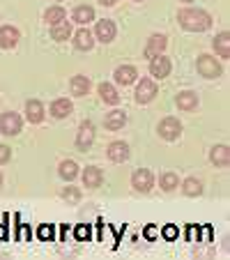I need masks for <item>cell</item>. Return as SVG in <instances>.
<instances>
[{"mask_svg":"<svg viewBox=\"0 0 230 260\" xmlns=\"http://www.w3.org/2000/svg\"><path fill=\"white\" fill-rule=\"evenodd\" d=\"M177 21H180L186 30H191V32H203V30H207L212 25V16L207 14L205 10H196V7L182 10L180 14H177Z\"/></svg>","mask_w":230,"mask_h":260,"instance_id":"obj_1","label":"cell"},{"mask_svg":"<svg viewBox=\"0 0 230 260\" xmlns=\"http://www.w3.org/2000/svg\"><path fill=\"white\" fill-rule=\"evenodd\" d=\"M198 72L205 79H216V76H221V64L212 55H201L198 58Z\"/></svg>","mask_w":230,"mask_h":260,"instance_id":"obj_2","label":"cell"},{"mask_svg":"<svg viewBox=\"0 0 230 260\" xmlns=\"http://www.w3.org/2000/svg\"><path fill=\"white\" fill-rule=\"evenodd\" d=\"M21 127H23V122H21V118L16 113H3V118H0V132L5 134V136H16V134L21 132Z\"/></svg>","mask_w":230,"mask_h":260,"instance_id":"obj_3","label":"cell"},{"mask_svg":"<svg viewBox=\"0 0 230 260\" xmlns=\"http://www.w3.org/2000/svg\"><path fill=\"white\" fill-rule=\"evenodd\" d=\"M159 134H161V138H166V141H175L177 136L182 134V124L177 118H166L159 122Z\"/></svg>","mask_w":230,"mask_h":260,"instance_id":"obj_4","label":"cell"},{"mask_svg":"<svg viewBox=\"0 0 230 260\" xmlns=\"http://www.w3.org/2000/svg\"><path fill=\"white\" fill-rule=\"evenodd\" d=\"M150 74L154 79H166L168 74H171V60L163 58V55L150 58Z\"/></svg>","mask_w":230,"mask_h":260,"instance_id":"obj_5","label":"cell"},{"mask_svg":"<svg viewBox=\"0 0 230 260\" xmlns=\"http://www.w3.org/2000/svg\"><path fill=\"white\" fill-rule=\"evenodd\" d=\"M154 97H157V85H154V81L143 79L141 83H138V88H136V102L138 104H147V102H152Z\"/></svg>","mask_w":230,"mask_h":260,"instance_id":"obj_6","label":"cell"},{"mask_svg":"<svg viewBox=\"0 0 230 260\" xmlns=\"http://www.w3.org/2000/svg\"><path fill=\"white\" fill-rule=\"evenodd\" d=\"M132 187L136 189V191L147 193L152 189V173L147 171V168H138V171L132 175Z\"/></svg>","mask_w":230,"mask_h":260,"instance_id":"obj_7","label":"cell"},{"mask_svg":"<svg viewBox=\"0 0 230 260\" xmlns=\"http://www.w3.org/2000/svg\"><path fill=\"white\" fill-rule=\"evenodd\" d=\"M94 35H97V40L104 42V44H108V42L115 40V23L108 19L104 21H97V28H94Z\"/></svg>","mask_w":230,"mask_h":260,"instance_id":"obj_8","label":"cell"},{"mask_svg":"<svg viewBox=\"0 0 230 260\" xmlns=\"http://www.w3.org/2000/svg\"><path fill=\"white\" fill-rule=\"evenodd\" d=\"M92 141H94V124L90 122V120H85V122H81V127H79L76 145H79L81 150H85V147H88Z\"/></svg>","mask_w":230,"mask_h":260,"instance_id":"obj_9","label":"cell"},{"mask_svg":"<svg viewBox=\"0 0 230 260\" xmlns=\"http://www.w3.org/2000/svg\"><path fill=\"white\" fill-rule=\"evenodd\" d=\"M19 44V30L14 25H3L0 28V46L3 49H14Z\"/></svg>","mask_w":230,"mask_h":260,"instance_id":"obj_10","label":"cell"},{"mask_svg":"<svg viewBox=\"0 0 230 260\" xmlns=\"http://www.w3.org/2000/svg\"><path fill=\"white\" fill-rule=\"evenodd\" d=\"M108 159H111V161H115V164L127 161V159H129V145H127V143H122V141L111 143V145H108Z\"/></svg>","mask_w":230,"mask_h":260,"instance_id":"obj_11","label":"cell"},{"mask_svg":"<svg viewBox=\"0 0 230 260\" xmlns=\"http://www.w3.org/2000/svg\"><path fill=\"white\" fill-rule=\"evenodd\" d=\"M210 161L214 164V166H219V168L228 166V161H230L228 145H214V147H212V150H210Z\"/></svg>","mask_w":230,"mask_h":260,"instance_id":"obj_12","label":"cell"},{"mask_svg":"<svg viewBox=\"0 0 230 260\" xmlns=\"http://www.w3.org/2000/svg\"><path fill=\"white\" fill-rule=\"evenodd\" d=\"M136 76H138V72L132 64H122V67L115 69V83H120V85H132L136 81Z\"/></svg>","mask_w":230,"mask_h":260,"instance_id":"obj_13","label":"cell"},{"mask_svg":"<svg viewBox=\"0 0 230 260\" xmlns=\"http://www.w3.org/2000/svg\"><path fill=\"white\" fill-rule=\"evenodd\" d=\"M166 37L163 35H152L150 37V42H147V46H145V55L147 58H154V55H161L163 53V49H166Z\"/></svg>","mask_w":230,"mask_h":260,"instance_id":"obj_14","label":"cell"},{"mask_svg":"<svg viewBox=\"0 0 230 260\" xmlns=\"http://www.w3.org/2000/svg\"><path fill=\"white\" fill-rule=\"evenodd\" d=\"M25 118H28L32 124H37V122L44 120V106H42L40 99H32V102L25 104Z\"/></svg>","mask_w":230,"mask_h":260,"instance_id":"obj_15","label":"cell"},{"mask_svg":"<svg viewBox=\"0 0 230 260\" xmlns=\"http://www.w3.org/2000/svg\"><path fill=\"white\" fill-rule=\"evenodd\" d=\"M92 44H94V37H92V32H90L88 28H81L79 32H74V46H76V49L90 51L92 49Z\"/></svg>","mask_w":230,"mask_h":260,"instance_id":"obj_16","label":"cell"},{"mask_svg":"<svg viewBox=\"0 0 230 260\" xmlns=\"http://www.w3.org/2000/svg\"><path fill=\"white\" fill-rule=\"evenodd\" d=\"M102 180H104V173L99 171V168H94V166H88L83 171V184L88 189H97V187H102Z\"/></svg>","mask_w":230,"mask_h":260,"instance_id":"obj_17","label":"cell"},{"mask_svg":"<svg viewBox=\"0 0 230 260\" xmlns=\"http://www.w3.org/2000/svg\"><path fill=\"white\" fill-rule=\"evenodd\" d=\"M124 122H127V113H124V111H111V113L106 115V120H104L106 129H111V132H118V129H122Z\"/></svg>","mask_w":230,"mask_h":260,"instance_id":"obj_18","label":"cell"},{"mask_svg":"<svg viewBox=\"0 0 230 260\" xmlns=\"http://www.w3.org/2000/svg\"><path fill=\"white\" fill-rule=\"evenodd\" d=\"M175 104L182 108V111H193V108L198 106V94L191 92V90H186V92H180L175 99Z\"/></svg>","mask_w":230,"mask_h":260,"instance_id":"obj_19","label":"cell"},{"mask_svg":"<svg viewBox=\"0 0 230 260\" xmlns=\"http://www.w3.org/2000/svg\"><path fill=\"white\" fill-rule=\"evenodd\" d=\"M74 111V106H72V102H69V99H55L53 104H51V115H53V118H67L69 113H72Z\"/></svg>","mask_w":230,"mask_h":260,"instance_id":"obj_20","label":"cell"},{"mask_svg":"<svg viewBox=\"0 0 230 260\" xmlns=\"http://www.w3.org/2000/svg\"><path fill=\"white\" fill-rule=\"evenodd\" d=\"M69 88H72V94H76V97H85V94L90 92V79L88 76H74L72 83H69Z\"/></svg>","mask_w":230,"mask_h":260,"instance_id":"obj_21","label":"cell"},{"mask_svg":"<svg viewBox=\"0 0 230 260\" xmlns=\"http://www.w3.org/2000/svg\"><path fill=\"white\" fill-rule=\"evenodd\" d=\"M214 51H216V55H219V58H230V35L228 32L216 35Z\"/></svg>","mask_w":230,"mask_h":260,"instance_id":"obj_22","label":"cell"},{"mask_svg":"<svg viewBox=\"0 0 230 260\" xmlns=\"http://www.w3.org/2000/svg\"><path fill=\"white\" fill-rule=\"evenodd\" d=\"M51 37H53L55 42H64L72 37V25L67 23V21H60V23H55L53 28H51Z\"/></svg>","mask_w":230,"mask_h":260,"instance_id":"obj_23","label":"cell"},{"mask_svg":"<svg viewBox=\"0 0 230 260\" xmlns=\"http://www.w3.org/2000/svg\"><path fill=\"white\" fill-rule=\"evenodd\" d=\"M92 19H94V10L90 5H81V7L74 10V21H76V23L85 25V23H90Z\"/></svg>","mask_w":230,"mask_h":260,"instance_id":"obj_24","label":"cell"},{"mask_svg":"<svg viewBox=\"0 0 230 260\" xmlns=\"http://www.w3.org/2000/svg\"><path fill=\"white\" fill-rule=\"evenodd\" d=\"M182 191L186 193V196H201L203 193V182L201 180H196V177H186L184 180V184H182Z\"/></svg>","mask_w":230,"mask_h":260,"instance_id":"obj_25","label":"cell"},{"mask_svg":"<svg viewBox=\"0 0 230 260\" xmlns=\"http://www.w3.org/2000/svg\"><path fill=\"white\" fill-rule=\"evenodd\" d=\"M99 97H102L106 104H118L120 102L118 90L113 88L111 83H102V85H99Z\"/></svg>","mask_w":230,"mask_h":260,"instance_id":"obj_26","label":"cell"},{"mask_svg":"<svg viewBox=\"0 0 230 260\" xmlns=\"http://www.w3.org/2000/svg\"><path fill=\"white\" fill-rule=\"evenodd\" d=\"M60 175H62L64 180L72 182L74 177L79 175V166H76L74 161H62V164H60Z\"/></svg>","mask_w":230,"mask_h":260,"instance_id":"obj_27","label":"cell"},{"mask_svg":"<svg viewBox=\"0 0 230 260\" xmlns=\"http://www.w3.org/2000/svg\"><path fill=\"white\" fill-rule=\"evenodd\" d=\"M44 19L49 21L51 25L60 23V21H64V10L62 7H49V10L44 12Z\"/></svg>","mask_w":230,"mask_h":260,"instance_id":"obj_28","label":"cell"},{"mask_svg":"<svg viewBox=\"0 0 230 260\" xmlns=\"http://www.w3.org/2000/svg\"><path fill=\"white\" fill-rule=\"evenodd\" d=\"M175 187H180V177L175 173H163L161 175V189L163 191H173Z\"/></svg>","mask_w":230,"mask_h":260,"instance_id":"obj_29","label":"cell"},{"mask_svg":"<svg viewBox=\"0 0 230 260\" xmlns=\"http://www.w3.org/2000/svg\"><path fill=\"white\" fill-rule=\"evenodd\" d=\"M62 198H64V201H69V203H79L81 193H79V189L67 187V189H62Z\"/></svg>","mask_w":230,"mask_h":260,"instance_id":"obj_30","label":"cell"},{"mask_svg":"<svg viewBox=\"0 0 230 260\" xmlns=\"http://www.w3.org/2000/svg\"><path fill=\"white\" fill-rule=\"evenodd\" d=\"M10 147L7 145H3V143H0V164H5V161H10Z\"/></svg>","mask_w":230,"mask_h":260,"instance_id":"obj_31","label":"cell"},{"mask_svg":"<svg viewBox=\"0 0 230 260\" xmlns=\"http://www.w3.org/2000/svg\"><path fill=\"white\" fill-rule=\"evenodd\" d=\"M37 235H40L42 240H49V237H53V228H49V226H42L40 231H37Z\"/></svg>","mask_w":230,"mask_h":260,"instance_id":"obj_32","label":"cell"},{"mask_svg":"<svg viewBox=\"0 0 230 260\" xmlns=\"http://www.w3.org/2000/svg\"><path fill=\"white\" fill-rule=\"evenodd\" d=\"M76 237H79V240H88V237H90V228L79 226V228H76Z\"/></svg>","mask_w":230,"mask_h":260,"instance_id":"obj_33","label":"cell"},{"mask_svg":"<svg viewBox=\"0 0 230 260\" xmlns=\"http://www.w3.org/2000/svg\"><path fill=\"white\" fill-rule=\"evenodd\" d=\"M163 235H166V237H171V240H173V237L177 235V228H175V226H168L166 231H163Z\"/></svg>","mask_w":230,"mask_h":260,"instance_id":"obj_34","label":"cell"},{"mask_svg":"<svg viewBox=\"0 0 230 260\" xmlns=\"http://www.w3.org/2000/svg\"><path fill=\"white\" fill-rule=\"evenodd\" d=\"M99 3H102V5H106V7H111V5H115L118 0H99Z\"/></svg>","mask_w":230,"mask_h":260,"instance_id":"obj_35","label":"cell"},{"mask_svg":"<svg viewBox=\"0 0 230 260\" xmlns=\"http://www.w3.org/2000/svg\"><path fill=\"white\" fill-rule=\"evenodd\" d=\"M7 235V231H5V226H0V240H3V237Z\"/></svg>","mask_w":230,"mask_h":260,"instance_id":"obj_36","label":"cell"},{"mask_svg":"<svg viewBox=\"0 0 230 260\" xmlns=\"http://www.w3.org/2000/svg\"><path fill=\"white\" fill-rule=\"evenodd\" d=\"M182 3H193V0H182Z\"/></svg>","mask_w":230,"mask_h":260,"instance_id":"obj_37","label":"cell"},{"mask_svg":"<svg viewBox=\"0 0 230 260\" xmlns=\"http://www.w3.org/2000/svg\"><path fill=\"white\" fill-rule=\"evenodd\" d=\"M0 182H3V177H0Z\"/></svg>","mask_w":230,"mask_h":260,"instance_id":"obj_38","label":"cell"},{"mask_svg":"<svg viewBox=\"0 0 230 260\" xmlns=\"http://www.w3.org/2000/svg\"><path fill=\"white\" fill-rule=\"evenodd\" d=\"M136 3H141V0H136Z\"/></svg>","mask_w":230,"mask_h":260,"instance_id":"obj_39","label":"cell"}]
</instances>
